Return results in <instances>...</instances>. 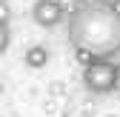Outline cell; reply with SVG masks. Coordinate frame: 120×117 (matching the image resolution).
<instances>
[{
	"instance_id": "4",
	"label": "cell",
	"mask_w": 120,
	"mask_h": 117,
	"mask_svg": "<svg viewBox=\"0 0 120 117\" xmlns=\"http://www.w3.org/2000/svg\"><path fill=\"white\" fill-rule=\"evenodd\" d=\"M23 60H26L29 69H43L49 63V49L46 46H29L26 54H23Z\"/></svg>"
},
{
	"instance_id": "7",
	"label": "cell",
	"mask_w": 120,
	"mask_h": 117,
	"mask_svg": "<svg viewBox=\"0 0 120 117\" xmlns=\"http://www.w3.org/2000/svg\"><path fill=\"white\" fill-rule=\"evenodd\" d=\"M117 91H120V63H117Z\"/></svg>"
},
{
	"instance_id": "8",
	"label": "cell",
	"mask_w": 120,
	"mask_h": 117,
	"mask_svg": "<svg viewBox=\"0 0 120 117\" xmlns=\"http://www.w3.org/2000/svg\"><path fill=\"white\" fill-rule=\"evenodd\" d=\"M109 3H114V0H109Z\"/></svg>"
},
{
	"instance_id": "2",
	"label": "cell",
	"mask_w": 120,
	"mask_h": 117,
	"mask_svg": "<svg viewBox=\"0 0 120 117\" xmlns=\"http://www.w3.org/2000/svg\"><path fill=\"white\" fill-rule=\"evenodd\" d=\"M83 86L92 94H112V91H117V63L94 57L89 66H83Z\"/></svg>"
},
{
	"instance_id": "5",
	"label": "cell",
	"mask_w": 120,
	"mask_h": 117,
	"mask_svg": "<svg viewBox=\"0 0 120 117\" xmlns=\"http://www.w3.org/2000/svg\"><path fill=\"white\" fill-rule=\"evenodd\" d=\"M9 40H11V29H9V17H0V54L9 49Z\"/></svg>"
},
{
	"instance_id": "3",
	"label": "cell",
	"mask_w": 120,
	"mask_h": 117,
	"mask_svg": "<svg viewBox=\"0 0 120 117\" xmlns=\"http://www.w3.org/2000/svg\"><path fill=\"white\" fill-rule=\"evenodd\" d=\"M32 20L40 29H57L63 20H69V14L60 0H37L32 6Z\"/></svg>"
},
{
	"instance_id": "1",
	"label": "cell",
	"mask_w": 120,
	"mask_h": 117,
	"mask_svg": "<svg viewBox=\"0 0 120 117\" xmlns=\"http://www.w3.org/2000/svg\"><path fill=\"white\" fill-rule=\"evenodd\" d=\"M66 29L71 49H83L100 60H114L120 54V14L109 0H80Z\"/></svg>"
},
{
	"instance_id": "6",
	"label": "cell",
	"mask_w": 120,
	"mask_h": 117,
	"mask_svg": "<svg viewBox=\"0 0 120 117\" xmlns=\"http://www.w3.org/2000/svg\"><path fill=\"white\" fill-rule=\"evenodd\" d=\"M112 6H114V11L120 14V0H114V3H112Z\"/></svg>"
}]
</instances>
